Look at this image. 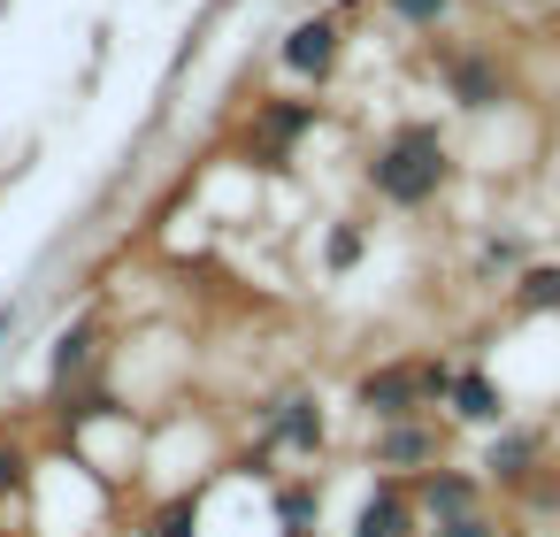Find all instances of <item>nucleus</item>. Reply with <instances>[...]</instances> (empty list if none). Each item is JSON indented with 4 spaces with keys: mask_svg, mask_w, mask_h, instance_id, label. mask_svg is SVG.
<instances>
[{
    "mask_svg": "<svg viewBox=\"0 0 560 537\" xmlns=\"http://www.w3.org/2000/svg\"><path fill=\"white\" fill-rule=\"evenodd\" d=\"M277 55H284V70H292V78H315V85H323V78L338 70L346 39H338V24H330V16H300V24L284 32V47H277Z\"/></svg>",
    "mask_w": 560,
    "mask_h": 537,
    "instance_id": "6e6552de",
    "label": "nucleus"
},
{
    "mask_svg": "<svg viewBox=\"0 0 560 537\" xmlns=\"http://www.w3.org/2000/svg\"><path fill=\"white\" fill-rule=\"evenodd\" d=\"M453 422H476V430H499L506 422V392L491 369H453V392H445Z\"/></svg>",
    "mask_w": 560,
    "mask_h": 537,
    "instance_id": "9d476101",
    "label": "nucleus"
},
{
    "mask_svg": "<svg viewBox=\"0 0 560 537\" xmlns=\"http://www.w3.org/2000/svg\"><path fill=\"white\" fill-rule=\"evenodd\" d=\"M445 85H453L460 108H491V101H506V78H499V62H491L483 47H445Z\"/></svg>",
    "mask_w": 560,
    "mask_h": 537,
    "instance_id": "1a4fd4ad",
    "label": "nucleus"
},
{
    "mask_svg": "<svg viewBox=\"0 0 560 537\" xmlns=\"http://www.w3.org/2000/svg\"><path fill=\"white\" fill-rule=\"evenodd\" d=\"M16 483H24V453H16V445H0V499H9Z\"/></svg>",
    "mask_w": 560,
    "mask_h": 537,
    "instance_id": "6ab92c4d",
    "label": "nucleus"
},
{
    "mask_svg": "<svg viewBox=\"0 0 560 537\" xmlns=\"http://www.w3.org/2000/svg\"><path fill=\"white\" fill-rule=\"evenodd\" d=\"M430 537H499V522H491V506H476V514H460V522H438Z\"/></svg>",
    "mask_w": 560,
    "mask_h": 537,
    "instance_id": "f3484780",
    "label": "nucleus"
},
{
    "mask_svg": "<svg viewBox=\"0 0 560 537\" xmlns=\"http://www.w3.org/2000/svg\"><path fill=\"white\" fill-rule=\"evenodd\" d=\"M552 32H560V16H552Z\"/></svg>",
    "mask_w": 560,
    "mask_h": 537,
    "instance_id": "412c9836",
    "label": "nucleus"
},
{
    "mask_svg": "<svg viewBox=\"0 0 560 537\" xmlns=\"http://www.w3.org/2000/svg\"><path fill=\"white\" fill-rule=\"evenodd\" d=\"M93 346H101V330H93V323L62 330V338H55V384H78V376L93 369Z\"/></svg>",
    "mask_w": 560,
    "mask_h": 537,
    "instance_id": "ddd939ff",
    "label": "nucleus"
},
{
    "mask_svg": "<svg viewBox=\"0 0 560 537\" xmlns=\"http://www.w3.org/2000/svg\"><path fill=\"white\" fill-rule=\"evenodd\" d=\"M384 9H392L407 32H438V24L453 16V0H384Z\"/></svg>",
    "mask_w": 560,
    "mask_h": 537,
    "instance_id": "dca6fc26",
    "label": "nucleus"
},
{
    "mask_svg": "<svg viewBox=\"0 0 560 537\" xmlns=\"http://www.w3.org/2000/svg\"><path fill=\"white\" fill-rule=\"evenodd\" d=\"M147 537H200V491L162 499V506H154V522H147Z\"/></svg>",
    "mask_w": 560,
    "mask_h": 537,
    "instance_id": "4468645a",
    "label": "nucleus"
},
{
    "mask_svg": "<svg viewBox=\"0 0 560 537\" xmlns=\"http://www.w3.org/2000/svg\"><path fill=\"white\" fill-rule=\"evenodd\" d=\"M369 185H376V200H392V208H430V200L453 185V147H445V131H438V124H399V131L369 154Z\"/></svg>",
    "mask_w": 560,
    "mask_h": 537,
    "instance_id": "f257e3e1",
    "label": "nucleus"
},
{
    "mask_svg": "<svg viewBox=\"0 0 560 537\" xmlns=\"http://www.w3.org/2000/svg\"><path fill=\"white\" fill-rule=\"evenodd\" d=\"M346 537H422V514H415L407 476H384V483L353 506V529H346Z\"/></svg>",
    "mask_w": 560,
    "mask_h": 537,
    "instance_id": "0eeeda50",
    "label": "nucleus"
},
{
    "mask_svg": "<svg viewBox=\"0 0 560 537\" xmlns=\"http://www.w3.org/2000/svg\"><path fill=\"white\" fill-rule=\"evenodd\" d=\"M353 261H361V231H338L330 238V269H353Z\"/></svg>",
    "mask_w": 560,
    "mask_h": 537,
    "instance_id": "a211bd4d",
    "label": "nucleus"
},
{
    "mask_svg": "<svg viewBox=\"0 0 560 537\" xmlns=\"http://www.w3.org/2000/svg\"><path fill=\"white\" fill-rule=\"evenodd\" d=\"M307 131H315V101H261V108H254L246 147H254V162L284 170V162H292V147H300Z\"/></svg>",
    "mask_w": 560,
    "mask_h": 537,
    "instance_id": "39448f33",
    "label": "nucleus"
},
{
    "mask_svg": "<svg viewBox=\"0 0 560 537\" xmlns=\"http://www.w3.org/2000/svg\"><path fill=\"white\" fill-rule=\"evenodd\" d=\"M537 468H545V430H491V445H483V483H499V491H522V483H537Z\"/></svg>",
    "mask_w": 560,
    "mask_h": 537,
    "instance_id": "423d86ee",
    "label": "nucleus"
},
{
    "mask_svg": "<svg viewBox=\"0 0 560 537\" xmlns=\"http://www.w3.org/2000/svg\"><path fill=\"white\" fill-rule=\"evenodd\" d=\"M369 460H376V468H392V476H422V468H438V460H445V430H438L430 415L376 422V437H369Z\"/></svg>",
    "mask_w": 560,
    "mask_h": 537,
    "instance_id": "7ed1b4c3",
    "label": "nucleus"
},
{
    "mask_svg": "<svg viewBox=\"0 0 560 537\" xmlns=\"http://www.w3.org/2000/svg\"><path fill=\"white\" fill-rule=\"evenodd\" d=\"M269 437L292 445V453H315V445H323V399H315V392H284V399L269 407Z\"/></svg>",
    "mask_w": 560,
    "mask_h": 537,
    "instance_id": "9b49d317",
    "label": "nucleus"
},
{
    "mask_svg": "<svg viewBox=\"0 0 560 537\" xmlns=\"http://www.w3.org/2000/svg\"><path fill=\"white\" fill-rule=\"evenodd\" d=\"M506 537H529V529H506Z\"/></svg>",
    "mask_w": 560,
    "mask_h": 537,
    "instance_id": "aec40b11",
    "label": "nucleus"
},
{
    "mask_svg": "<svg viewBox=\"0 0 560 537\" xmlns=\"http://www.w3.org/2000/svg\"><path fill=\"white\" fill-rule=\"evenodd\" d=\"M407 491H415V514H422V529H438V522H460V514H476L483 506V468H422V476H407Z\"/></svg>",
    "mask_w": 560,
    "mask_h": 537,
    "instance_id": "20e7f679",
    "label": "nucleus"
},
{
    "mask_svg": "<svg viewBox=\"0 0 560 537\" xmlns=\"http://www.w3.org/2000/svg\"><path fill=\"white\" fill-rule=\"evenodd\" d=\"M514 307L522 315H560V261H529L514 277Z\"/></svg>",
    "mask_w": 560,
    "mask_h": 537,
    "instance_id": "f8f14e48",
    "label": "nucleus"
},
{
    "mask_svg": "<svg viewBox=\"0 0 560 537\" xmlns=\"http://www.w3.org/2000/svg\"><path fill=\"white\" fill-rule=\"evenodd\" d=\"M445 392H453V361L415 353V361H384V369H369V376L353 384V407H361L369 422H407V415L445 407Z\"/></svg>",
    "mask_w": 560,
    "mask_h": 537,
    "instance_id": "f03ea898",
    "label": "nucleus"
},
{
    "mask_svg": "<svg viewBox=\"0 0 560 537\" xmlns=\"http://www.w3.org/2000/svg\"><path fill=\"white\" fill-rule=\"evenodd\" d=\"M307 514H315V483H284V491H277V522H284V537H307Z\"/></svg>",
    "mask_w": 560,
    "mask_h": 537,
    "instance_id": "2eb2a0df",
    "label": "nucleus"
}]
</instances>
